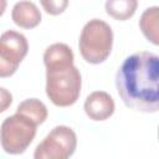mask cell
I'll use <instances>...</instances> for the list:
<instances>
[{
	"mask_svg": "<svg viewBox=\"0 0 159 159\" xmlns=\"http://www.w3.org/2000/svg\"><path fill=\"white\" fill-rule=\"evenodd\" d=\"M78 47L83 60L91 65L104 62L113 47V31L111 26L99 19H92L82 27Z\"/></svg>",
	"mask_w": 159,
	"mask_h": 159,
	"instance_id": "3",
	"label": "cell"
},
{
	"mask_svg": "<svg viewBox=\"0 0 159 159\" xmlns=\"http://www.w3.org/2000/svg\"><path fill=\"white\" fill-rule=\"evenodd\" d=\"M11 19L19 27L29 30L36 27L41 22V12L34 2L22 0L14 5L11 10Z\"/></svg>",
	"mask_w": 159,
	"mask_h": 159,
	"instance_id": "8",
	"label": "cell"
},
{
	"mask_svg": "<svg viewBox=\"0 0 159 159\" xmlns=\"http://www.w3.org/2000/svg\"><path fill=\"white\" fill-rule=\"evenodd\" d=\"M29 51L26 37L14 30L0 35V78L12 76Z\"/></svg>",
	"mask_w": 159,
	"mask_h": 159,
	"instance_id": "6",
	"label": "cell"
},
{
	"mask_svg": "<svg viewBox=\"0 0 159 159\" xmlns=\"http://www.w3.org/2000/svg\"><path fill=\"white\" fill-rule=\"evenodd\" d=\"M7 6V1L6 0H0V16H2V14L5 12Z\"/></svg>",
	"mask_w": 159,
	"mask_h": 159,
	"instance_id": "15",
	"label": "cell"
},
{
	"mask_svg": "<svg viewBox=\"0 0 159 159\" xmlns=\"http://www.w3.org/2000/svg\"><path fill=\"white\" fill-rule=\"evenodd\" d=\"M117 92L134 111L155 113L159 108V57L148 51L128 56L116 73Z\"/></svg>",
	"mask_w": 159,
	"mask_h": 159,
	"instance_id": "1",
	"label": "cell"
},
{
	"mask_svg": "<svg viewBox=\"0 0 159 159\" xmlns=\"http://www.w3.org/2000/svg\"><path fill=\"white\" fill-rule=\"evenodd\" d=\"M12 103V94L4 87H0V113L5 112Z\"/></svg>",
	"mask_w": 159,
	"mask_h": 159,
	"instance_id": "14",
	"label": "cell"
},
{
	"mask_svg": "<svg viewBox=\"0 0 159 159\" xmlns=\"http://www.w3.org/2000/svg\"><path fill=\"white\" fill-rule=\"evenodd\" d=\"M16 112L31 119L36 125L42 124L47 119V114H48L47 107L45 106V103L37 98H27L22 101L17 106Z\"/></svg>",
	"mask_w": 159,
	"mask_h": 159,
	"instance_id": "11",
	"label": "cell"
},
{
	"mask_svg": "<svg viewBox=\"0 0 159 159\" xmlns=\"http://www.w3.org/2000/svg\"><path fill=\"white\" fill-rule=\"evenodd\" d=\"M37 125L21 113H15L4 119L0 127V143L5 153L22 154L32 143Z\"/></svg>",
	"mask_w": 159,
	"mask_h": 159,
	"instance_id": "4",
	"label": "cell"
},
{
	"mask_svg": "<svg viewBox=\"0 0 159 159\" xmlns=\"http://www.w3.org/2000/svg\"><path fill=\"white\" fill-rule=\"evenodd\" d=\"M138 7V0H107L106 12L114 20L125 21L130 19Z\"/></svg>",
	"mask_w": 159,
	"mask_h": 159,
	"instance_id": "12",
	"label": "cell"
},
{
	"mask_svg": "<svg viewBox=\"0 0 159 159\" xmlns=\"http://www.w3.org/2000/svg\"><path fill=\"white\" fill-rule=\"evenodd\" d=\"M77 147V135L67 125H56L36 147L35 159H67Z\"/></svg>",
	"mask_w": 159,
	"mask_h": 159,
	"instance_id": "5",
	"label": "cell"
},
{
	"mask_svg": "<svg viewBox=\"0 0 159 159\" xmlns=\"http://www.w3.org/2000/svg\"><path fill=\"white\" fill-rule=\"evenodd\" d=\"M114 101L112 96L104 91H94L87 96L83 109L87 117L96 122L108 119L114 113Z\"/></svg>",
	"mask_w": 159,
	"mask_h": 159,
	"instance_id": "7",
	"label": "cell"
},
{
	"mask_svg": "<svg viewBox=\"0 0 159 159\" xmlns=\"http://www.w3.org/2000/svg\"><path fill=\"white\" fill-rule=\"evenodd\" d=\"M82 77L75 65L46 68V94L57 107L75 104L81 94Z\"/></svg>",
	"mask_w": 159,
	"mask_h": 159,
	"instance_id": "2",
	"label": "cell"
},
{
	"mask_svg": "<svg viewBox=\"0 0 159 159\" xmlns=\"http://www.w3.org/2000/svg\"><path fill=\"white\" fill-rule=\"evenodd\" d=\"M73 60L75 56L71 47L62 42L50 45L43 53V63L46 68L73 65Z\"/></svg>",
	"mask_w": 159,
	"mask_h": 159,
	"instance_id": "9",
	"label": "cell"
},
{
	"mask_svg": "<svg viewBox=\"0 0 159 159\" xmlns=\"http://www.w3.org/2000/svg\"><path fill=\"white\" fill-rule=\"evenodd\" d=\"M42 9L52 16L61 15L68 6V0H40Z\"/></svg>",
	"mask_w": 159,
	"mask_h": 159,
	"instance_id": "13",
	"label": "cell"
},
{
	"mask_svg": "<svg viewBox=\"0 0 159 159\" xmlns=\"http://www.w3.org/2000/svg\"><path fill=\"white\" fill-rule=\"evenodd\" d=\"M158 19H159V7L150 6L145 9L139 19V27L144 37L152 42L153 45L159 43V35H158Z\"/></svg>",
	"mask_w": 159,
	"mask_h": 159,
	"instance_id": "10",
	"label": "cell"
}]
</instances>
